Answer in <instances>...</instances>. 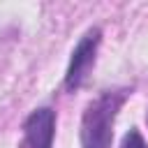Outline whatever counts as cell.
<instances>
[{
	"label": "cell",
	"instance_id": "obj_3",
	"mask_svg": "<svg viewBox=\"0 0 148 148\" xmlns=\"http://www.w3.org/2000/svg\"><path fill=\"white\" fill-rule=\"evenodd\" d=\"M25 139L32 148H51L53 146V132H56V111L44 106L28 116L25 125Z\"/></svg>",
	"mask_w": 148,
	"mask_h": 148
},
{
	"label": "cell",
	"instance_id": "obj_1",
	"mask_svg": "<svg viewBox=\"0 0 148 148\" xmlns=\"http://www.w3.org/2000/svg\"><path fill=\"white\" fill-rule=\"evenodd\" d=\"M125 99V92H104L88 104L81 120V148H109L113 136V120Z\"/></svg>",
	"mask_w": 148,
	"mask_h": 148
},
{
	"label": "cell",
	"instance_id": "obj_4",
	"mask_svg": "<svg viewBox=\"0 0 148 148\" xmlns=\"http://www.w3.org/2000/svg\"><path fill=\"white\" fill-rule=\"evenodd\" d=\"M120 148H148V146H146L143 136L139 134V130H130V132L125 134V139H123V146H120Z\"/></svg>",
	"mask_w": 148,
	"mask_h": 148
},
{
	"label": "cell",
	"instance_id": "obj_2",
	"mask_svg": "<svg viewBox=\"0 0 148 148\" xmlns=\"http://www.w3.org/2000/svg\"><path fill=\"white\" fill-rule=\"evenodd\" d=\"M99 39H102V32L99 28H92L88 30L81 42L76 44V49L72 51V58H69V67L65 72V88L67 90H76L83 79L88 76L90 67L95 65V53H97V46H99Z\"/></svg>",
	"mask_w": 148,
	"mask_h": 148
}]
</instances>
